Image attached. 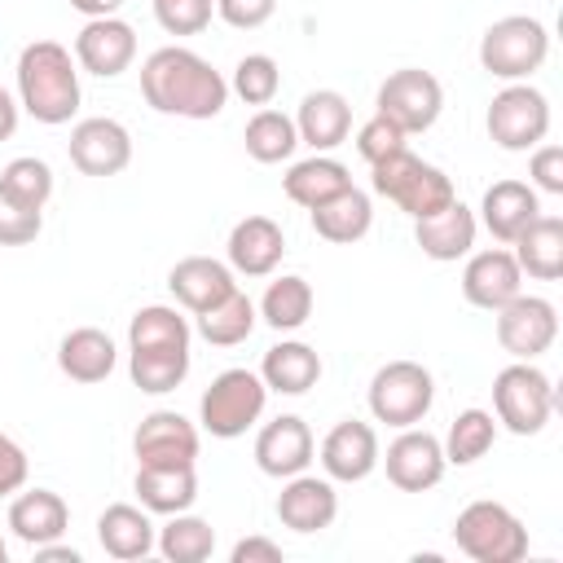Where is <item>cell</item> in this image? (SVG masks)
Masks as SVG:
<instances>
[{
  "instance_id": "cell-1",
  "label": "cell",
  "mask_w": 563,
  "mask_h": 563,
  "mask_svg": "<svg viewBox=\"0 0 563 563\" xmlns=\"http://www.w3.org/2000/svg\"><path fill=\"white\" fill-rule=\"evenodd\" d=\"M141 97L150 110L158 114H176V119H216L229 101V79L198 57L194 48L167 44L154 48L141 66Z\"/></svg>"
},
{
  "instance_id": "cell-2",
  "label": "cell",
  "mask_w": 563,
  "mask_h": 563,
  "mask_svg": "<svg viewBox=\"0 0 563 563\" xmlns=\"http://www.w3.org/2000/svg\"><path fill=\"white\" fill-rule=\"evenodd\" d=\"M18 106L35 123H70L79 110V70L70 48L57 40H35L18 53Z\"/></svg>"
},
{
  "instance_id": "cell-3",
  "label": "cell",
  "mask_w": 563,
  "mask_h": 563,
  "mask_svg": "<svg viewBox=\"0 0 563 563\" xmlns=\"http://www.w3.org/2000/svg\"><path fill=\"white\" fill-rule=\"evenodd\" d=\"M369 172H374L369 176L374 194H383L387 202H396L413 220H422V216H431V211H440V207H449L457 198L453 180L440 167H431L418 154H409V150H396V154L369 163Z\"/></svg>"
},
{
  "instance_id": "cell-4",
  "label": "cell",
  "mask_w": 563,
  "mask_h": 563,
  "mask_svg": "<svg viewBox=\"0 0 563 563\" xmlns=\"http://www.w3.org/2000/svg\"><path fill=\"white\" fill-rule=\"evenodd\" d=\"M453 541L475 563H519L528 554V528L501 501H471L453 519Z\"/></svg>"
},
{
  "instance_id": "cell-5",
  "label": "cell",
  "mask_w": 563,
  "mask_h": 563,
  "mask_svg": "<svg viewBox=\"0 0 563 563\" xmlns=\"http://www.w3.org/2000/svg\"><path fill=\"white\" fill-rule=\"evenodd\" d=\"M545 57H550V31L528 13L497 18L479 40V66L497 79H510V84L541 70Z\"/></svg>"
},
{
  "instance_id": "cell-6",
  "label": "cell",
  "mask_w": 563,
  "mask_h": 563,
  "mask_svg": "<svg viewBox=\"0 0 563 563\" xmlns=\"http://www.w3.org/2000/svg\"><path fill=\"white\" fill-rule=\"evenodd\" d=\"M493 409L506 431L537 435L554 413V383L532 361H515L493 378Z\"/></svg>"
},
{
  "instance_id": "cell-7",
  "label": "cell",
  "mask_w": 563,
  "mask_h": 563,
  "mask_svg": "<svg viewBox=\"0 0 563 563\" xmlns=\"http://www.w3.org/2000/svg\"><path fill=\"white\" fill-rule=\"evenodd\" d=\"M435 400V378L418 361H387L369 378V413L387 427H418Z\"/></svg>"
},
{
  "instance_id": "cell-8",
  "label": "cell",
  "mask_w": 563,
  "mask_h": 563,
  "mask_svg": "<svg viewBox=\"0 0 563 563\" xmlns=\"http://www.w3.org/2000/svg\"><path fill=\"white\" fill-rule=\"evenodd\" d=\"M264 400H268V387H264L260 374H251V369H224L202 391L198 413H202V427L216 440H233V435H246L251 422H260Z\"/></svg>"
},
{
  "instance_id": "cell-9",
  "label": "cell",
  "mask_w": 563,
  "mask_h": 563,
  "mask_svg": "<svg viewBox=\"0 0 563 563\" xmlns=\"http://www.w3.org/2000/svg\"><path fill=\"white\" fill-rule=\"evenodd\" d=\"M488 136L519 154V150H537L550 132V101L545 92H537L532 84H506L493 101H488Z\"/></svg>"
},
{
  "instance_id": "cell-10",
  "label": "cell",
  "mask_w": 563,
  "mask_h": 563,
  "mask_svg": "<svg viewBox=\"0 0 563 563\" xmlns=\"http://www.w3.org/2000/svg\"><path fill=\"white\" fill-rule=\"evenodd\" d=\"M383 119H391L405 136L413 132H427L435 119H440V106H444V88L431 70H418V66H405V70H391L378 88V101H374Z\"/></svg>"
},
{
  "instance_id": "cell-11",
  "label": "cell",
  "mask_w": 563,
  "mask_h": 563,
  "mask_svg": "<svg viewBox=\"0 0 563 563\" xmlns=\"http://www.w3.org/2000/svg\"><path fill=\"white\" fill-rule=\"evenodd\" d=\"M554 339H559V312H554L550 299L519 290L510 303L497 308V343L515 361H532V356L550 352Z\"/></svg>"
},
{
  "instance_id": "cell-12",
  "label": "cell",
  "mask_w": 563,
  "mask_h": 563,
  "mask_svg": "<svg viewBox=\"0 0 563 563\" xmlns=\"http://www.w3.org/2000/svg\"><path fill=\"white\" fill-rule=\"evenodd\" d=\"M387 466V479L400 488V493H427L444 479V444L431 435V431H413V427H400V435L387 444V457H378Z\"/></svg>"
},
{
  "instance_id": "cell-13",
  "label": "cell",
  "mask_w": 563,
  "mask_h": 563,
  "mask_svg": "<svg viewBox=\"0 0 563 563\" xmlns=\"http://www.w3.org/2000/svg\"><path fill=\"white\" fill-rule=\"evenodd\" d=\"M70 163L84 172V176H119L128 163H132V136L119 119H79L70 128Z\"/></svg>"
},
{
  "instance_id": "cell-14",
  "label": "cell",
  "mask_w": 563,
  "mask_h": 563,
  "mask_svg": "<svg viewBox=\"0 0 563 563\" xmlns=\"http://www.w3.org/2000/svg\"><path fill=\"white\" fill-rule=\"evenodd\" d=\"M132 449H136V466H194L198 431L176 409H154L141 418Z\"/></svg>"
},
{
  "instance_id": "cell-15",
  "label": "cell",
  "mask_w": 563,
  "mask_h": 563,
  "mask_svg": "<svg viewBox=\"0 0 563 563\" xmlns=\"http://www.w3.org/2000/svg\"><path fill=\"white\" fill-rule=\"evenodd\" d=\"M378 435L369 422L361 418H343L330 427V435L321 440V471L334 484H361L374 466H378Z\"/></svg>"
},
{
  "instance_id": "cell-16",
  "label": "cell",
  "mask_w": 563,
  "mask_h": 563,
  "mask_svg": "<svg viewBox=\"0 0 563 563\" xmlns=\"http://www.w3.org/2000/svg\"><path fill=\"white\" fill-rule=\"evenodd\" d=\"M136 57V31L123 18H88L84 31L75 35V66H84L88 75L114 79L132 66Z\"/></svg>"
},
{
  "instance_id": "cell-17",
  "label": "cell",
  "mask_w": 563,
  "mask_h": 563,
  "mask_svg": "<svg viewBox=\"0 0 563 563\" xmlns=\"http://www.w3.org/2000/svg\"><path fill=\"white\" fill-rule=\"evenodd\" d=\"M339 515V493H334V479H321V475H290L286 488L277 493V519L290 528V532H325Z\"/></svg>"
},
{
  "instance_id": "cell-18",
  "label": "cell",
  "mask_w": 563,
  "mask_h": 563,
  "mask_svg": "<svg viewBox=\"0 0 563 563\" xmlns=\"http://www.w3.org/2000/svg\"><path fill=\"white\" fill-rule=\"evenodd\" d=\"M312 449L317 444H312L308 422L295 418V413H282V418L264 422V431L255 435V466L264 475H273V479H290V475L308 471Z\"/></svg>"
},
{
  "instance_id": "cell-19",
  "label": "cell",
  "mask_w": 563,
  "mask_h": 563,
  "mask_svg": "<svg viewBox=\"0 0 563 563\" xmlns=\"http://www.w3.org/2000/svg\"><path fill=\"white\" fill-rule=\"evenodd\" d=\"M519 290H523V273H519V264H515V255L506 246L479 251L462 268V295H466V303H475L484 312H497Z\"/></svg>"
},
{
  "instance_id": "cell-20",
  "label": "cell",
  "mask_w": 563,
  "mask_h": 563,
  "mask_svg": "<svg viewBox=\"0 0 563 563\" xmlns=\"http://www.w3.org/2000/svg\"><path fill=\"white\" fill-rule=\"evenodd\" d=\"M224 251H229V268L233 273H242V277H268L282 264V255H286V233L268 216H246V220L233 224Z\"/></svg>"
},
{
  "instance_id": "cell-21",
  "label": "cell",
  "mask_w": 563,
  "mask_h": 563,
  "mask_svg": "<svg viewBox=\"0 0 563 563\" xmlns=\"http://www.w3.org/2000/svg\"><path fill=\"white\" fill-rule=\"evenodd\" d=\"M475 229H479V224H475V211H471L462 198H453L449 207H440V211L413 220V238H418L422 255H431V260H440V264H453V260L471 255Z\"/></svg>"
},
{
  "instance_id": "cell-22",
  "label": "cell",
  "mask_w": 563,
  "mask_h": 563,
  "mask_svg": "<svg viewBox=\"0 0 563 563\" xmlns=\"http://www.w3.org/2000/svg\"><path fill=\"white\" fill-rule=\"evenodd\" d=\"M295 132H299V145H312L317 154L334 150L347 141L352 132V106L343 92L334 88H317L299 101V114H295Z\"/></svg>"
},
{
  "instance_id": "cell-23",
  "label": "cell",
  "mask_w": 563,
  "mask_h": 563,
  "mask_svg": "<svg viewBox=\"0 0 563 563\" xmlns=\"http://www.w3.org/2000/svg\"><path fill=\"white\" fill-rule=\"evenodd\" d=\"M541 216V202H537V189L523 185V180H497L484 189V202H479V220L484 229L497 238V242H515L532 220Z\"/></svg>"
},
{
  "instance_id": "cell-24",
  "label": "cell",
  "mask_w": 563,
  "mask_h": 563,
  "mask_svg": "<svg viewBox=\"0 0 563 563\" xmlns=\"http://www.w3.org/2000/svg\"><path fill=\"white\" fill-rule=\"evenodd\" d=\"M167 290L176 295V303H185L189 312H202L211 303H220L229 290H238L233 268L211 260V255H189L167 273Z\"/></svg>"
},
{
  "instance_id": "cell-25",
  "label": "cell",
  "mask_w": 563,
  "mask_h": 563,
  "mask_svg": "<svg viewBox=\"0 0 563 563\" xmlns=\"http://www.w3.org/2000/svg\"><path fill=\"white\" fill-rule=\"evenodd\" d=\"M308 216H312L317 238H325V242H334V246H352V242H361V238L369 233V224H374L369 194H361L356 185H347V189H339L334 198L317 202Z\"/></svg>"
},
{
  "instance_id": "cell-26",
  "label": "cell",
  "mask_w": 563,
  "mask_h": 563,
  "mask_svg": "<svg viewBox=\"0 0 563 563\" xmlns=\"http://www.w3.org/2000/svg\"><path fill=\"white\" fill-rule=\"evenodd\" d=\"M70 523V510L66 501L53 493V488H31V493H18L13 506H9V528L18 541H26L31 550L44 545V541H57Z\"/></svg>"
},
{
  "instance_id": "cell-27",
  "label": "cell",
  "mask_w": 563,
  "mask_h": 563,
  "mask_svg": "<svg viewBox=\"0 0 563 563\" xmlns=\"http://www.w3.org/2000/svg\"><path fill=\"white\" fill-rule=\"evenodd\" d=\"M97 541L110 559H145L154 550V523H150V510L145 506H128V501H114L101 510L97 519Z\"/></svg>"
},
{
  "instance_id": "cell-28",
  "label": "cell",
  "mask_w": 563,
  "mask_h": 563,
  "mask_svg": "<svg viewBox=\"0 0 563 563\" xmlns=\"http://www.w3.org/2000/svg\"><path fill=\"white\" fill-rule=\"evenodd\" d=\"M515 264L519 273L537 277V282H559L563 277V220L559 216H537L515 242Z\"/></svg>"
},
{
  "instance_id": "cell-29",
  "label": "cell",
  "mask_w": 563,
  "mask_h": 563,
  "mask_svg": "<svg viewBox=\"0 0 563 563\" xmlns=\"http://www.w3.org/2000/svg\"><path fill=\"white\" fill-rule=\"evenodd\" d=\"M114 361H119L114 339L106 330H97V325H79V330H70L57 343V365L75 383H101V378H110Z\"/></svg>"
},
{
  "instance_id": "cell-30",
  "label": "cell",
  "mask_w": 563,
  "mask_h": 563,
  "mask_svg": "<svg viewBox=\"0 0 563 563\" xmlns=\"http://www.w3.org/2000/svg\"><path fill=\"white\" fill-rule=\"evenodd\" d=\"M260 378H264L268 391L303 396V391H312L317 378H321V356H317L308 343L286 339V343H277V347L264 352V361H260Z\"/></svg>"
},
{
  "instance_id": "cell-31",
  "label": "cell",
  "mask_w": 563,
  "mask_h": 563,
  "mask_svg": "<svg viewBox=\"0 0 563 563\" xmlns=\"http://www.w3.org/2000/svg\"><path fill=\"white\" fill-rule=\"evenodd\" d=\"M136 497L150 515H180L198 497L194 466H136Z\"/></svg>"
},
{
  "instance_id": "cell-32",
  "label": "cell",
  "mask_w": 563,
  "mask_h": 563,
  "mask_svg": "<svg viewBox=\"0 0 563 563\" xmlns=\"http://www.w3.org/2000/svg\"><path fill=\"white\" fill-rule=\"evenodd\" d=\"M282 185H286V198H290V202H299L303 211H312L317 202H325V198H334L339 189H347V185H352V172H347L339 158H330V154H312V158L295 163V167L282 176Z\"/></svg>"
},
{
  "instance_id": "cell-33",
  "label": "cell",
  "mask_w": 563,
  "mask_h": 563,
  "mask_svg": "<svg viewBox=\"0 0 563 563\" xmlns=\"http://www.w3.org/2000/svg\"><path fill=\"white\" fill-rule=\"evenodd\" d=\"M198 317V334L211 343V347H238L251 339L255 330V303L242 295V290H229L220 303L194 312Z\"/></svg>"
},
{
  "instance_id": "cell-34",
  "label": "cell",
  "mask_w": 563,
  "mask_h": 563,
  "mask_svg": "<svg viewBox=\"0 0 563 563\" xmlns=\"http://www.w3.org/2000/svg\"><path fill=\"white\" fill-rule=\"evenodd\" d=\"M128 374H132V383L141 391L163 396V391H172V387L185 383V374H189V347H132Z\"/></svg>"
},
{
  "instance_id": "cell-35",
  "label": "cell",
  "mask_w": 563,
  "mask_h": 563,
  "mask_svg": "<svg viewBox=\"0 0 563 563\" xmlns=\"http://www.w3.org/2000/svg\"><path fill=\"white\" fill-rule=\"evenodd\" d=\"M242 141H246V154L255 158V163H282V158H290L295 154V145H299V132H295V119L290 114H282V110H255L251 114V123H246V132H242Z\"/></svg>"
},
{
  "instance_id": "cell-36",
  "label": "cell",
  "mask_w": 563,
  "mask_h": 563,
  "mask_svg": "<svg viewBox=\"0 0 563 563\" xmlns=\"http://www.w3.org/2000/svg\"><path fill=\"white\" fill-rule=\"evenodd\" d=\"M211 550H216V528L189 510L172 515L158 532V554L167 563H202V559H211Z\"/></svg>"
},
{
  "instance_id": "cell-37",
  "label": "cell",
  "mask_w": 563,
  "mask_h": 563,
  "mask_svg": "<svg viewBox=\"0 0 563 563\" xmlns=\"http://www.w3.org/2000/svg\"><path fill=\"white\" fill-rule=\"evenodd\" d=\"M260 317L273 325V330H299L308 317H312V286L295 273L268 282L264 299H260Z\"/></svg>"
},
{
  "instance_id": "cell-38",
  "label": "cell",
  "mask_w": 563,
  "mask_h": 563,
  "mask_svg": "<svg viewBox=\"0 0 563 563\" xmlns=\"http://www.w3.org/2000/svg\"><path fill=\"white\" fill-rule=\"evenodd\" d=\"M493 440H497L493 413H488V409H462V413L453 418L449 435L440 440V444H444V462L471 466V462H479V457L493 449Z\"/></svg>"
},
{
  "instance_id": "cell-39",
  "label": "cell",
  "mask_w": 563,
  "mask_h": 563,
  "mask_svg": "<svg viewBox=\"0 0 563 563\" xmlns=\"http://www.w3.org/2000/svg\"><path fill=\"white\" fill-rule=\"evenodd\" d=\"M128 347H189V321L167 303H150L132 317Z\"/></svg>"
},
{
  "instance_id": "cell-40",
  "label": "cell",
  "mask_w": 563,
  "mask_h": 563,
  "mask_svg": "<svg viewBox=\"0 0 563 563\" xmlns=\"http://www.w3.org/2000/svg\"><path fill=\"white\" fill-rule=\"evenodd\" d=\"M282 88V66L268 57V53H246L238 66H233V84L229 92H238L246 106H268Z\"/></svg>"
},
{
  "instance_id": "cell-41",
  "label": "cell",
  "mask_w": 563,
  "mask_h": 563,
  "mask_svg": "<svg viewBox=\"0 0 563 563\" xmlns=\"http://www.w3.org/2000/svg\"><path fill=\"white\" fill-rule=\"evenodd\" d=\"M0 185H4L9 194H18L22 202H31V207L44 211V202L53 198V167H48L44 158H35V154H22V158H13V163L0 172Z\"/></svg>"
},
{
  "instance_id": "cell-42",
  "label": "cell",
  "mask_w": 563,
  "mask_h": 563,
  "mask_svg": "<svg viewBox=\"0 0 563 563\" xmlns=\"http://www.w3.org/2000/svg\"><path fill=\"white\" fill-rule=\"evenodd\" d=\"M40 229H44L40 207L22 202L18 194H9L0 185V246H26V242L40 238Z\"/></svg>"
},
{
  "instance_id": "cell-43",
  "label": "cell",
  "mask_w": 563,
  "mask_h": 563,
  "mask_svg": "<svg viewBox=\"0 0 563 563\" xmlns=\"http://www.w3.org/2000/svg\"><path fill=\"white\" fill-rule=\"evenodd\" d=\"M216 0H154V18L167 35H202L211 26Z\"/></svg>"
},
{
  "instance_id": "cell-44",
  "label": "cell",
  "mask_w": 563,
  "mask_h": 563,
  "mask_svg": "<svg viewBox=\"0 0 563 563\" xmlns=\"http://www.w3.org/2000/svg\"><path fill=\"white\" fill-rule=\"evenodd\" d=\"M405 141H409V136H405L391 119L374 114V119H365V123H361V132H356V154H361L365 163H378V158H387V154L405 150Z\"/></svg>"
},
{
  "instance_id": "cell-45",
  "label": "cell",
  "mask_w": 563,
  "mask_h": 563,
  "mask_svg": "<svg viewBox=\"0 0 563 563\" xmlns=\"http://www.w3.org/2000/svg\"><path fill=\"white\" fill-rule=\"evenodd\" d=\"M528 176H532V189L563 194V150L559 145H537L532 158H528Z\"/></svg>"
},
{
  "instance_id": "cell-46",
  "label": "cell",
  "mask_w": 563,
  "mask_h": 563,
  "mask_svg": "<svg viewBox=\"0 0 563 563\" xmlns=\"http://www.w3.org/2000/svg\"><path fill=\"white\" fill-rule=\"evenodd\" d=\"M273 9H277V0H216V13H220L229 26H238V31L264 26V22L273 18Z\"/></svg>"
},
{
  "instance_id": "cell-47",
  "label": "cell",
  "mask_w": 563,
  "mask_h": 563,
  "mask_svg": "<svg viewBox=\"0 0 563 563\" xmlns=\"http://www.w3.org/2000/svg\"><path fill=\"white\" fill-rule=\"evenodd\" d=\"M26 471H31V462H26L22 444H18V440H9V435L0 431V497L18 493V488L26 484Z\"/></svg>"
},
{
  "instance_id": "cell-48",
  "label": "cell",
  "mask_w": 563,
  "mask_h": 563,
  "mask_svg": "<svg viewBox=\"0 0 563 563\" xmlns=\"http://www.w3.org/2000/svg\"><path fill=\"white\" fill-rule=\"evenodd\" d=\"M233 563H282V545L268 537H242L229 554Z\"/></svg>"
},
{
  "instance_id": "cell-49",
  "label": "cell",
  "mask_w": 563,
  "mask_h": 563,
  "mask_svg": "<svg viewBox=\"0 0 563 563\" xmlns=\"http://www.w3.org/2000/svg\"><path fill=\"white\" fill-rule=\"evenodd\" d=\"M35 559H40V563H79V550H75V545L44 541V545H35Z\"/></svg>"
},
{
  "instance_id": "cell-50",
  "label": "cell",
  "mask_w": 563,
  "mask_h": 563,
  "mask_svg": "<svg viewBox=\"0 0 563 563\" xmlns=\"http://www.w3.org/2000/svg\"><path fill=\"white\" fill-rule=\"evenodd\" d=\"M123 0H70V9H79L84 18H114Z\"/></svg>"
},
{
  "instance_id": "cell-51",
  "label": "cell",
  "mask_w": 563,
  "mask_h": 563,
  "mask_svg": "<svg viewBox=\"0 0 563 563\" xmlns=\"http://www.w3.org/2000/svg\"><path fill=\"white\" fill-rule=\"evenodd\" d=\"M18 132V101L0 88V141H9Z\"/></svg>"
},
{
  "instance_id": "cell-52",
  "label": "cell",
  "mask_w": 563,
  "mask_h": 563,
  "mask_svg": "<svg viewBox=\"0 0 563 563\" xmlns=\"http://www.w3.org/2000/svg\"><path fill=\"white\" fill-rule=\"evenodd\" d=\"M4 559H9V545H4V537H0V563H4Z\"/></svg>"
}]
</instances>
